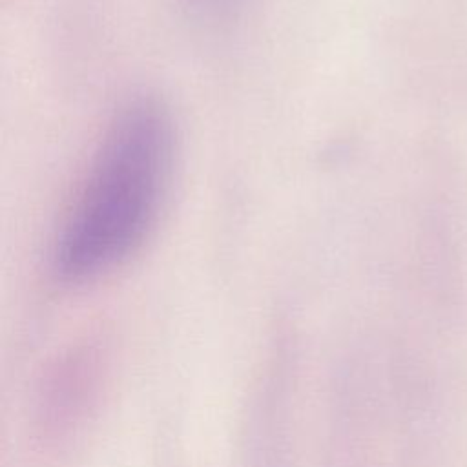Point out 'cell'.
<instances>
[{"label":"cell","instance_id":"cell-1","mask_svg":"<svg viewBox=\"0 0 467 467\" xmlns=\"http://www.w3.org/2000/svg\"><path fill=\"white\" fill-rule=\"evenodd\" d=\"M175 166L170 111L151 97L126 102L108 122L53 241V268L88 281L131 257L153 234Z\"/></svg>","mask_w":467,"mask_h":467}]
</instances>
